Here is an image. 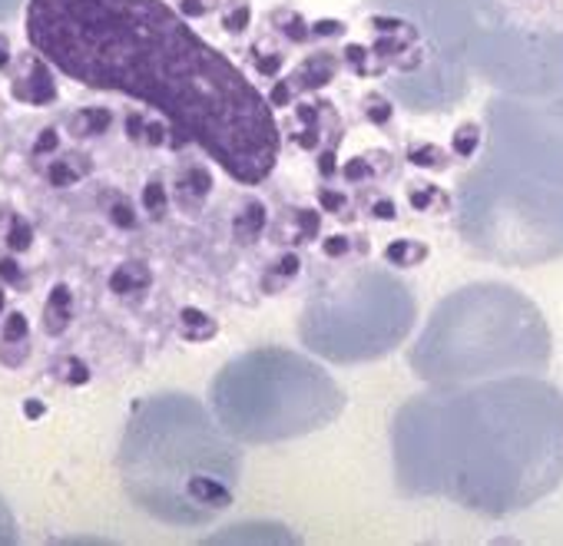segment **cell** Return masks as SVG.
Listing matches in <instances>:
<instances>
[{
    "label": "cell",
    "mask_w": 563,
    "mask_h": 546,
    "mask_svg": "<svg viewBox=\"0 0 563 546\" xmlns=\"http://www.w3.org/2000/svg\"><path fill=\"white\" fill-rule=\"evenodd\" d=\"M14 539H18V523L4 506V500H0V543H14Z\"/></svg>",
    "instance_id": "cell-8"
},
{
    "label": "cell",
    "mask_w": 563,
    "mask_h": 546,
    "mask_svg": "<svg viewBox=\"0 0 563 546\" xmlns=\"http://www.w3.org/2000/svg\"><path fill=\"white\" fill-rule=\"evenodd\" d=\"M490 146L504 166L563 182V100L550 107L490 103Z\"/></svg>",
    "instance_id": "cell-7"
},
{
    "label": "cell",
    "mask_w": 563,
    "mask_h": 546,
    "mask_svg": "<svg viewBox=\"0 0 563 546\" xmlns=\"http://www.w3.org/2000/svg\"><path fill=\"white\" fill-rule=\"evenodd\" d=\"M461 232L494 261H547L563 255V192L477 169L461 186Z\"/></svg>",
    "instance_id": "cell-5"
},
{
    "label": "cell",
    "mask_w": 563,
    "mask_h": 546,
    "mask_svg": "<svg viewBox=\"0 0 563 546\" xmlns=\"http://www.w3.org/2000/svg\"><path fill=\"white\" fill-rule=\"evenodd\" d=\"M24 24L64 77L156 110L242 186L272 176L282 130L268 100L166 0H27Z\"/></svg>",
    "instance_id": "cell-1"
},
{
    "label": "cell",
    "mask_w": 563,
    "mask_h": 546,
    "mask_svg": "<svg viewBox=\"0 0 563 546\" xmlns=\"http://www.w3.org/2000/svg\"><path fill=\"white\" fill-rule=\"evenodd\" d=\"M405 493L504 516L563 480V394L537 378L421 394L395 421Z\"/></svg>",
    "instance_id": "cell-2"
},
{
    "label": "cell",
    "mask_w": 563,
    "mask_h": 546,
    "mask_svg": "<svg viewBox=\"0 0 563 546\" xmlns=\"http://www.w3.org/2000/svg\"><path fill=\"white\" fill-rule=\"evenodd\" d=\"M126 497L173 526H202L235 493L239 450L189 394H156L133 408L120 444Z\"/></svg>",
    "instance_id": "cell-3"
},
{
    "label": "cell",
    "mask_w": 563,
    "mask_h": 546,
    "mask_svg": "<svg viewBox=\"0 0 563 546\" xmlns=\"http://www.w3.org/2000/svg\"><path fill=\"white\" fill-rule=\"evenodd\" d=\"M415 322V299L405 282H398L388 271H368V276L352 289V302L342 309L335 322V345L325 355L355 361L375 358L391 352Z\"/></svg>",
    "instance_id": "cell-6"
},
{
    "label": "cell",
    "mask_w": 563,
    "mask_h": 546,
    "mask_svg": "<svg viewBox=\"0 0 563 546\" xmlns=\"http://www.w3.org/2000/svg\"><path fill=\"white\" fill-rule=\"evenodd\" d=\"M550 361V328L507 286H471L444 299L418 345L411 368L434 385L500 371H540Z\"/></svg>",
    "instance_id": "cell-4"
},
{
    "label": "cell",
    "mask_w": 563,
    "mask_h": 546,
    "mask_svg": "<svg viewBox=\"0 0 563 546\" xmlns=\"http://www.w3.org/2000/svg\"><path fill=\"white\" fill-rule=\"evenodd\" d=\"M18 4H21V0H0V21H8L18 11Z\"/></svg>",
    "instance_id": "cell-9"
}]
</instances>
